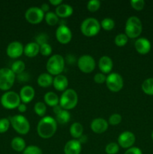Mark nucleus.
I'll return each instance as SVG.
<instances>
[{
	"instance_id": "nucleus-31",
	"label": "nucleus",
	"mask_w": 153,
	"mask_h": 154,
	"mask_svg": "<svg viewBox=\"0 0 153 154\" xmlns=\"http://www.w3.org/2000/svg\"><path fill=\"white\" fill-rule=\"evenodd\" d=\"M34 111L36 114L40 117H45V114L46 113V105L43 102H36L34 106Z\"/></svg>"
},
{
	"instance_id": "nucleus-39",
	"label": "nucleus",
	"mask_w": 153,
	"mask_h": 154,
	"mask_svg": "<svg viewBox=\"0 0 153 154\" xmlns=\"http://www.w3.org/2000/svg\"><path fill=\"white\" fill-rule=\"evenodd\" d=\"M10 120L7 118L0 119V133H4L7 132L10 126Z\"/></svg>"
},
{
	"instance_id": "nucleus-40",
	"label": "nucleus",
	"mask_w": 153,
	"mask_h": 154,
	"mask_svg": "<svg viewBox=\"0 0 153 154\" xmlns=\"http://www.w3.org/2000/svg\"><path fill=\"white\" fill-rule=\"evenodd\" d=\"M48 40H49V37H48L47 34L43 32L38 35L35 38V42L40 46L44 44L48 43Z\"/></svg>"
},
{
	"instance_id": "nucleus-3",
	"label": "nucleus",
	"mask_w": 153,
	"mask_h": 154,
	"mask_svg": "<svg viewBox=\"0 0 153 154\" xmlns=\"http://www.w3.org/2000/svg\"><path fill=\"white\" fill-rule=\"evenodd\" d=\"M78 103V95L74 89L64 90L59 98V105L66 111H69L76 106Z\"/></svg>"
},
{
	"instance_id": "nucleus-14",
	"label": "nucleus",
	"mask_w": 153,
	"mask_h": 154,
	"mask_svg": "<svg viewBox=\"0 0 153 154\" xmlns=\"http://www.w3.org/2000/svg\"><path fill=\"white\" fill-rule=\"evenodd\" d=\"M24 51V46L21 42L14 41L8 45L6 53L9 57L12 59H16L20 57Z\"/></svg>"
},
{
	"instance_id": "nucleus-43",
	"label": "nucleus",
	"mask_w": 153,
	"mask_h": 154,
	"mask_svg": "<svg viewBox=\"0 0 153 154\" xmlns=\"http://www.w3.org/2000/svg\"><path fill=\"white\" fill-rule=\"evenodd\" d=\"M124 154H142V150L136 147H131L130 148L127 149Z\"/></svg>"
},
{
	"instance_id": "nucleus-30",
	"label": "nucleus",
	"mask_w": 153,
	"mask_h": 154,
	"mask_svg": "<svg viewBox=\"0 0 153 154\" xmlns=\"http://www.w3.org/2000/svg\"><path fill=\"white\" fill-rule=\"evenodd\" d=\"M44 19L46 23L50 26H55L58 22V17L56 14V12L48 11L45 14Z\"/></svg>"
},
{
	"instance_id": "nucleus-12",
	"label": "nucleus",
	"mask_w": 153,
	"mask_h": 154,
	"mask_svg": "<svg viewBox=\"0 0 153 154\" xmlns=\"http://www.w3.org/2000/svg\"><path fill=\"white\" fill-rule=\"evenodd\" d=\"M56 38L62 45H67L71 41L72 32L68 26L61 24L58 26L56 31Z\"/></svg>"
},
{
	"instance_id": "nucleus-32",
	"label": "nucleus",
	"mask_w": 153,
	"mask_h": 154,
	"mask_svg": "<svg viewBox=\"0 0 153 154\" xmlns=\"http://www.w3.org/2000/svg\"><path fill=\"white\" fill-rule=\"evenodd\" d=\"M115 26V22L110 17L104 18L100 22V27L106 31H110Z\"/></svg>"
},
{
	"instance_id": "nucleus-17",
	"label": "nucleus",
	"mask_w": 153,
	"mask_h": 154,
	"mask_svg": "<svg viewBox=\"0 0 153 154\" xmlns=\"http://www.w3.org/2000/svg\"><path fill=\"white\" fill-rule=\"evenodd\" d=\"M82 150V144L78 139H72L68 141L64 147V154H80Z\"/></svg>"
},
{
	"instance_id": "nucleus-4",
	"label": "nucleus",
	"mask_w": 153,
	"mask_h": 154,
	"mask_svg": "<svg viewBox=\"0 0 153 154\" xmlns=\"http://www.w3.org/2000/svg\"><path fill=\"white\" fill-rule=\"evenodd\" d=\"M46 71L51 75H61L64 69V60L60 54H54L50 57L46 65Z\"/></svg>"
},
{
	"instance_id": "nucleus-49",
	"label": "nucleus",
	"mask_w": 153,
	"mask_h": 154,
	"mask_svg": "<svg viewBox=\"0 0 153 154\" xmlns=\"http://www.w3.org/2000/svg\"><path fill=\"white\" fill-rule=\"evenodd\" d=\"M152 140H153V132H152Z\"/></svg>"
},
{
	"instance_id": "nucleus-28",
	"label": "nucleus",
	"mask_w": 153,
	"mask_h": 154,
	"mask_svg": "<svg viewBox=\"0 0 153 154\" xmlns=\"http://www.w3.org/2000/svg\"><path fill=\"white\" fill-rule=\"evenodd\" d=\"M26 69L25 63L22 60H16L11 65V69L12 72L15 74V75H20V74L23 73Z\"/></svg>"
},
{
	"instance_id": "nucleus-25",
	"label": "nucleus",
	"mask_w": 153,
	"mask_h": 154,
	"mask_svg": "<svg viewBox=\"0 0 153 154\" xmlns=\"http://www.w3.org/2000/svg\"><path fill=\"white\" fill-rule=\"evenodd\" d=\"M10 146L12 149L16 152H23L26 146V141L21 137H15L12 139L10 142Z\"/></svg>"
},
{
	"instance_id": "nucleus-2",
	"label": "nucleus",
	"mask_w": 153,
	"mask_h": 154,
	"mask_svg": "<svg viewBox=\"0 0 153 154\" xmlns=\"http://www.w3.org/2000/svg\"><path fill=\"white\" fill-rule=\"evenodd\" d=\"M142 30V22L136 16L128 18L124 26V34L130 38H136L140 35Z\"/></svg>"
},
{
	"instance_id": "nucleus-11",
	"label": "nucleus",
	"mask_w": 153,
	"mask_h": 154,
	"mask_svg": "<svg viewBox=\"0 0 153 154\" xmlns=\"http://www.w3.org/2000/svg\"><path fill=\"white\" fill-rule=\"evenodd\" d=\"M44 15L45 14L40 9V8L34 6L27 9L25 13V17L29 23L38 24L43 20Z\"/></svg>"
},
{
	"instance_id": "nucleus-44",
	"label": "nucleus",
	"mask_w": 153,
	"mask_h": 154,
	"mask_svg": "<svg viewBox=\"0 0 153 154\" xmlns=\"http://www.w3.org/2000/svg\"><path fill=\"white\" fill-rule=\"evenodd\" d=\"M17 109L20 113L26 112V109H27L26 105L25 103H22V102H21V103L19 105V106L17 107Z\"/></svg>"
},
{
	"instance_id": "nucleus-1",
	"label": "nucleus",
	"mask_w": 153,
	"mask_h": 154,
	"mask_svg": "<svg viewBox=\"0 0 153 154\" xmlns=\"http://www.w3.org/2000/svg\"><path fill=\"white\" fill-rule=\"evenodd\" d=\"M57 122L50 116L42 117L37 126V132L39 136L44 139H47L54 135L57 130Z\"/></svg>"
},
{
	"instance_id": "nucleus-35",
	"label": "nucleus",
	"mask_w": 153,
	"mask_h": 154,
	"mask_svg": "<svg viewBox=\"0 0 153 154\" xmlns=\"http://www.w3.org/2000/svg\"><path fill=\"white\" fill-rule=\"evenodd\" d=\"M100 2L99 0H90L87 2V9L90 12H95L100 8Z\"/></svg>"
},
{
	"instance_id": "nucleus-22",
	"label": "nucleus",
	"mask_w": 153,
	"mask_h": 154,
	"mask_svg": "<svg viewBox=\"0 0 153 154\" xmlns=\"http://www.w3.org/2000/svg\"><path fill=\"white\" fill-rule=\"evenodd\" d=\"M40 52V45L35 42H29L24 47L23 54L28 57H34Z\"/></svg>"
},
{
	"instance_id": "nucleus-15",
	"label": "nucleus",
	"mask_w": 153,
	"mask_h": 154,
	"mask_svg": "<svg viewBox=\"0 0 153 154\" xmlns=\"http://www.w3.org/2000/svg\"><path fill=\"white\" fill-rule=\"evenodd\" d=\"M91 129L96 134H102L106 132L108 129V122L105 119L95 118L92 121L90 125Z\"/></svg>"
},
{
	"instance_id": "nucleus-26",
	"label": "nucleus",
	"mask_w": 153,
	"mask_h": 154,
	"mask_svg": "<svg viewBox=\"0 0 153 154\" xmlns=\"http://www.w3.org/2000/svg\"><path fill=\"white\" fill-rule=\"evenodd\" d=\"M69 132L74 138L77 139L83 135V126L80 123H74L70 126Z\"/></svg>"
},
{
	"instance_id": "nucleus-45",
	"label": "nucleus",
	"mask_w": 153,
	"mask_h": 154,
	"mask_svg": "<svg viewBox=\"0 0 153 154\" xmlns=\"http://www.w3.org/2000/svg\"><path fill=\"white\" fill-rule=\"evenodd\" d=\"M40 9H41L42 11H43L44 13H47L48 11H49V9H50V6L49 5L46 4V3H44V4L41 5V6H40Z\"/></svg>"
},
{
	"instance_id": "nucleus-37",
	"label": "nucleus",
	"mask_w": 153,
	"mask_h": 154,
	"mask_svg": "<svg viewBox=\"0 0 153 154\" xmlns=\"http://www.w3.org/2000/svg\"><path fill=\"white\" fill-rule=\"evenodd\" d=\"M122 117L119 114H117V113H115V114H111L110 117H109V120H108V123H110L112 126H116V125H118L122 122Z\"/></svg>"
},
{
	"instance_id": "nucleus-24",
	"label": "nucleus",
	"mask_w": 153,
	"mask_h": 154,
	"mask_svg": "<svg viewBox=\"0 0 153 154\" xmlns=\"http://www.w3.org/2000/svg\"><path fill=\"white\" fill-rule=\"evenodd\" d=\"M44 103L46 105L52 107V108L59 104V98H58V95L53 92H47L46 93H45L44 96Z\"/></svg>"
},
{
	"instance_id": "nucleus-36",
	"label": "nucleus",
	"mask_w": 153,
	"mask_h": 154,
	"mask_svg": "<svg viewBox=\"0 0 153 154\" xmlns=\"http://www.w3.org/2000/svg\"><path fill=\"white\" fill-rule=\"evenodd\" d=\"M22 154H43L40 147L35 145H29L26 147Z\"/></svg>"
},
{
	"instance_id": "nucleus-10",
	"label": "nucleus",
	"mask_w": 153,
	"mask_h": 154,
	"mask_svg": "<svg viewBox=\"0 0 153 154\" xmlns=\"http://www.w3.org/2000/svg\"><path fill=\"white\" fill-rule=\"evenodd\" d=\"M77 66L80 70L83 73H91L95 69V61L92 56L84 54L78 59Z\"/></svg>"
},
{
	"instance_id": "nucleus-33",
	"label": "nucleus",
	"mask_w": 153,
	"mask_h": 154,
	"mask_svg": "<svg viewBox=\"0 0 153 154\" xmlns=\"http://www.w3.org/2000/svg\"><path fill=\"white\" fill-rule=\"evenodd\" d=\"M128 38L126 35L124 33H120L118 34L115 37V44L118 47H122L124 46L126 44L128 43Z\"/></svg>"
},
{
	"instance_id": "nucleus-48",
	"label": "nucleus",
	"mask_w": 153,
	"mask_h": 154,
	"mask_svg": "<svg viewBox=\"0 0 153 154\" xmlns=\"http://www.w3.org/2000/svg\"><path fill=\"white\" fill-rule=\"evenodd\" d=\"M86 140H87V137L86 136V135H82V136H81L80 138L79 139H78V141H79L81 143V144H82H82H83V143H85L86 141Z\"/></svg>"
},
{
	"instance_id": "nucleus-8",
	"label": "nucleus",
	"mask_w": 153,
	"mask_h": 154,
	"mask_svg": "<svg viewBox=\"0 0 153 154\" xmlns=\"http://www.w3.org/2000/svg\"><path fill=\"white\" fill-rule=\"evenodd\" d=\"M21 103L20 95L14 91H7L2 96L1 104L4 108L14 109Z\"/></svg>"
},
{
	"instance_id": "nucleus-42",
	"label": "nucleus",
	"mask_w": 153,
	"mask_h": 154,
	"mask_svg": "<svg viewBox=\"0 0 153 154\" xmlns=\"http://www.w3.org/2000/svg\"><path fill=\"white\" fill-rule=\"evenodd\" d=\"M106 76L105 75V74L102 73V72H99L94 75V81L97 84H104V83L106 82Z\"/></svg>"
},
{
	"instance_id": "nucleus-18",
	"label": "nucleus",
	"mask_w": 153,
	"mask_h": 154,
	"mask_svg": "<svg viewBox=\"0 0 153 154\" xmlns=\"http://www.w3.org/2000/svg\"><path fill=\"white\" fill-rule=\"evenodd\" d=\"M134 48L139 54L145 55L151 50V43L146 38H139L135 42Z\"/></svg>"
},
{
	"instance_id": "nucleus-19",
	"label": "nucleus",
	"mask_w": 153,
	"mask_h": 154,
	"mask_svg": "<svg viewBox=\"0 0 153 154\" xmlns=\"http://www.w3.org/2000/svg\"><path fill=\"white\" fill-rule=\"evenodd\" d=\"M113 67V62L112 59L107 56H103L99 59L98 68L104 74H110Z\"/></svg>"
},
{
	"instance_id": "nucleus-5",
	"label": "nucleus",
	"mask_w": 153,
	"mask_h": 154,
	"mask_svg": "<svg viewBox=\"0 0 153 154\" xmlns=\"http://www.w3.org/2000/svg\"><path fill=\"white\" fill-rule=\"evenodd\" d=\"M81 32L86 37H93L100 30V23L96 18L87 17L81 23Z\"/></svg>"
},
{
	"instance_id": "nucleus-9",
	"label": "nucleus",
	"mask_w": 153,
	"mask_h": 154,
	"mask_svg": "<svg viewBox=\"0 0 153 154\" xmlns=\"http://www.w3.org/2000/svg\"><path fill=\"white\" fill-rule=\"evenodd\" d=\"M106 85L107 88L113 93H117L122 89L124 86L123 78L119 74L112 72L106 76Z\"/></svg>"
},
{
	"instance_id": "nucleus-23",
	"label": "nucleus",
	"mask_w": 153,
	"mask_h": 154,
	"mask_svg": "<svg viewBox=\"0 0 153 154\" xmlns=\"http://www.w3.org/2000/svg\"><path fill=\"white\" fill-rule=\"evenodd\" d=\"M38 84L41 87H50L53 82L52 75L47 73H42L38 77L37 79Z\"/></svg>"
},
{
	"instance_id": "nucleus-27",
	"label": "nucleus",
	"mask_w": 153,
	"mask_h": 154,
	"mask_svg": "<svg viewBox=\"0 0 153 154\" xmlns=\"http://www.w3.org/2000/svg\"><path fill=\"white\" fill-rule=\"evenodd\" d=\"M70 120V114L68 111L63 109L61 112L58 113V114L56 115V120L57 123L60 124H66L68 123Z\"/></svg>"
},
{
	"instance_id": "nucleus-34",
	"label": "nucleus",
	"mask_w": 153,
	"mask_h": 154,
	"mask_svg": "<svg viewBox=\"0 0 153 154\" xmlns=\"http://www.w3.org/2000/svg\"><path fill=\"white\" fill-rule=\"evenodd\" d=\"M119 150V146L116 142H110L106 144L105 152L106 154H116Z\"/></svg>"
},
{
	"instance_id": "nucleus-47",
	"label": "nucleus",
	"mask_w": 153,
	"mask_h": 154,
	"mask_svg": "<svg viewBox=\"0 0 153 154\" xmlns=\"http://www.w3.org/2000/svg\"><path fill=\"white\" fill-rule=\"evenodd\" d=\"M50 3L54 6H58L62 3V0H50Z\"/></svg>"
},
{
	"instance_id": "nucleus-29",
	"label": "nucleus",
	"mask_w": 153,
	"mask_h": 154,
	"mask_svg": "<svg viewBox=\"0 0 153 154\" xmlns=\"http://www.w3.org/2000/svg\"><path fill=\"white\" fill-rule=\"evenodd\" d=\"M141 88L146 94L153 96V78H147L142 82Z\"/></svg>"
},
{
	"instance_id": "nucleus-13",
	"label": "nucleus",
	"mask_w": 153,
	"mask_h": 154,
	"mask_svg": "<svg viewBox=\"0 0 153 154\" xmlns=\"http://www.w3.org/2000/svg\"><path fill=\"white\" fill-rule=\"evenodd\" d=\"M136 141V137L133 132L124 131L118 137V144L122 148L128 149L134 145Z\"/></svg>"
},
{
	"instance_id": "nucleus-38",
	"label": "nucleus",
	"mask_w": 153,
	"mask_h": 154,
	"mask_svg": "<svg viewBox=\"0 0 153 154\" xmlns=\"http://www.w3.org/2000/svg\"><path fill=\"white\" fill-rule=\"evenodd\" d=\"M52 52V48L49 43L44 44L40 46V53L44 57H48Z\"/></svg>"
},
{
	"instance_id": "nucleus-41",
	"label": "nucleus",
	"mask_w": 153,
	"mask_h": 154,
	"mask_svg": "<svg viewBox=\"0 0 153 154\" xmlns=\"http://www.w3.org/2000/svg\"><path fill=\"white\" fill-rule=\"evenodd\" d=\"M130 4L133 8L136 11H140L145 6V2L144 0H131L130 2Z\"/></svg>"
},
{
	"instance_id": "nucleus-6",
	"label": "nucleus",
	"mask_w": 153,
	"mask_h": 154,
	"mask_svg": "<svg viewBox=\"0 0 153 154\" xmlns=\"http://www.w3.org/2000/svg\"><path fill=\"white\" fill-rule=\"evenodd\" d=\"M12 127L20 135H26L30 130V123L26 117L22 115H15L9 119Z\"/></svg>"
},
{
	"instance_id": "nucleus-16",
	"label": "nucleus",
	"mask_w": 153,
	"mask_h": 154,
	"mask_svg": "<svg viewBox=\"0 0 153 154\" xmlns=\"http://www.w3.org/2000/svg\"><path fill=\"white\" fill-rule=\"evenodd\" d=\"M19 95L21 102L22 103L27 104L33 100V99L34 98V95H35V91L32 86L26 85L21 88Z\"/></svg>"
},
{
	"instance_id": "nucleus-21",
	"label": "nucleus",
	"mask_w": 153,
	"mask_h": 154,
	"mask_svg": "<svg viewBox=\"0 0 153 154\" xmlns=\"http://www.w3.org/2000/svg\"><path fill=\"white\" fill-rule=\"evenodd\" d=\"M74 12V9L71 5L65 3H62L56 8V14L58 17L66 18L72 15Z\"/></svg>"
},
{
	"instance_id": "nucleus-7",
	"label": "nucleus",
	"mask_w": 153,
	"mask_h": 154,
	"mask_svg": "<svg viewBox=\"0 0 153 154\" xmlns=\"http://www.w3.org/2000/svg\"><path fill=\"white\" fill-rule=\"evenodd\" d=\"M16 75L8 68L0 69V90H8L13 87Z\"/></svg>"
},
{
	"instance_id": "nucleus-46",
	"label": "nucleus",
	"mask_w": 153,
	"mask_h": 154,
	"mask_svg": "<svg viewBox=\"0 0 153 154\" xmlns=\"http://www.w3.org/2000/svg\"><path fill=\"white\" fill-rule=\"evenodd\" d=\"M62 110H63V108H62L61 106H60L59 104L53 107V112H54V114H56H56H58L59 112H61Z\"/></svg>"
},
{
	"instance_id": "nucleus-20",
	"label": "nucleus",
	"mask_w": 153,
	"mask_h": 154,
	"mask_svg": "<svg viewBox=\"0 0 153 154\" xmlns=\"http://www.w3.org/2000/svg\"><path fill=\"white\" fill-rule=\"evenodd\" d=\"M52 85H53L54 88L58 91L64 92L68 88V80L67 77L63 75H56L55 78H53Z\"/></svg>"
}]
</instances>
